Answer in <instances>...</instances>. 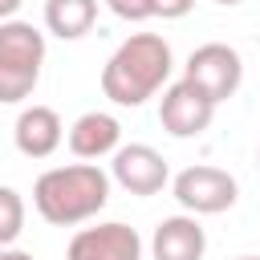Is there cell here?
I'll return each mask as SVG.
<instances>
[{
	"instance_id": "cell-4",
	"label": "cell",
	"mask_w": 260,
	"mask_h": 260,
	"mask_svg": "<svg viewBox=\"0 0 260 260\" xmlns=\"http://www.w3.org/2000/svg\"><path fill=\"white\" fill-rule=\"evenodd\" d=\"M171 195L179 199V207L187 215H219L228 207H236L240 199V183L211 162H195L187 171H179L171 179Z\"/></svg>"
},
{
	"instance_id": "cell-13",
	"label": "cell",
	"mask_w": 260,
	"mask_h": 260,
	"mask_svg": "<svg viewBox=\"0 0 260 260\" xmlns=\"http://www.w3.org/2000/svg\"><path fill=\"white\" fill-rule=\"evenodd\" d=\"M24 232V199L20 191L0 183V248H12Z\"/></svg>"
},
{
	"instance_id": "cell-6",
	"label": "cell",
	"mask_w": 260,
	"mask_h": 260,
	"mask_svg": "<svg viewBox=\"0 0 260 260\" xmlns=\"http://www.w3.org/2000/svg\"><path fill=\"white\" fill-rule=\"evenodd\" d=\"M110 179L130 191V195H158L167 183H171V167L167 158L146 146V142H130V146H118L114 150V162H110Z\"/></svg>"
},
{
	"instance_id": "cell-10",
	"label": "cell",
	"mask_w": 260,
	"mask_h": 260,
	"mask_svg": "<svg viewBox=\"0 0 260 260\" xmlns=\"http://www.w3.org/2000/svg\"><path fill=\"white\" fill-rule=\"evenodd\" d=\"M65 138V126H61V114L53 106H24L16 114V126H12V142L24 158H49Z\"/></svg>"
},
{
	"instance_id": "cell-1",
	"label": "cell",
	"mask_w": 260,
	"mask_h": 260,
	"mask_svg": "<svg viewBox=\"0 0 260 260\" xmlns=\"http://www.w3.org/2000/svg\"><path fill=\"white\" fill-rule=\"evenodd\" d=\"M175 69V57H171V45L158 37V32H134L126 37L106 69H102V93L114 102V106H142L146 98H154L167 77Z\"/></svg>"
},
{
	"instance_id": "cell-17",
	"label": "cell",
	"mask_w": 260,
	"mask_h": 260,
	"mask_svg": "<svg viewBox=\"0 0 260 260\" xmlns=\"http://www.w3.org/2000/svg\"><path fill=\"white\" fill-rule=\"evenodd\" d=\"M0 260H32V256L20 252V248H0Z\"/></svg>"
},
{
	"instance_id": "cell-16",
	"label": "cell",
	"mask_w": 260,
	"mask_h": 260,
	"mask_svg": "<svg viewBox=\"0 0 260 260\" xmlns=\"http://www.w3.org/2000/svg\"><path fill=\"white\" fill-rule=\"evenodd\" d=\"M20 4H24V0H0V20H12V16L20 12Z\"/></svg>"
},
{
	"instance_id": "cell-12",
	"label": "cell",
	"mask_w": 260,
	"mask_h": 260,
	"mask_svg": "<svg viewBox=\"0 0 260 260\" xmlns=\"http://www.w3.org/2000/svg\"><path fill=\"white\" fill-rule=\"evenodd\" d=\"M98 0H45V28L61 41H77L93 28Z\"/></svg>"
},
{
	"instance_id": "cell-11",
	"label": "cell",
	"mask_w": 260,
	"mask_h": 260,
	"mask_svg": "<svg viewBox=\"0 0 260 260\" xmlns=\"http://www.w3.org/2000/svg\"><path fill=\"white\" fill-rule=\"evenodd\" d=\"M122 146V122L106 110H85L69 126V150L77 158H102Z\"/></svg>"
},
{
	"instance_id": "cell-19",
	"label": "cell",
	"mask_w": 260,
	"mask_h": 260,
	"mask_svg": "<svg viewBox=\"0 0 260 260\" xmlns=\"http://www.w3.org/2000/svg\"><path fill=\"white\" fill-rule=\"evenodd\" d=\"M236 260H260V256H236Z\"/></svg>"
},
{
	"instance_id": "cell-8",
	"label": "cell",
	"mask_w": 260,
	"mask_h": 260,
	"mask_svg": "<svg viewBox=\"0 0 260 260\" xmlns=\"http://www.w3.org/2000/svg\"><path fill=\"white\" fill-rule=\"evenodd\" d=\"M65 260H142V236L118 219L93 223L69 240Z\"/></svg>"
},
{
	"instance_id": "cell-20",
	"label": "cell",
	"mask_w": 260,
	"mask_h": 260,
	"mask_svg": "<svg viewBox=\"0 0 260 260\" xmlns=\"http://www.w3.org/2000/svg\"><path fill=\"white\" fill-rule=\"evenodd\" d=\"M256 167H260V150H256Z\"/></svg>"
},
{
	"instance_id": "cell-14",
	"label": "cell",
	"mask_w": 260,
	"mask_h": 260,
	"mask_svg": "<svg viewBox=\"0 0 260 260\" xmlns=\"http://www.w3.org/2000/svg\"><path fill=\"white\" fill-rule=\"evenodd\" d=\"M106 8H110L118 20H130V24L150 20V0H106Z\"/></svg>"
},
{
	"instance_id": "cell-7",
	"label": "cell",
	"mask_w": 260,
	"mask_h": 260,
	"mask_svg": "<svg viewBox=\"0 0 260 260\" xmlns=\"http://www.w3.org/2000/svg\"><path fill=\"white\" fill-rule=\"evenodd\" d=\"M211 118H215V106H211L187 77H179L175 85L162 89L158 122H162V130H167L171 138H195V134H203V130L211 126Z\"/></svg>"
},
{
	"instance_id": "cell-15",
	"label": "cell",
	"mask_w": 260,
	"mask_h": 260,
	"mask_svg": "<svg viewBox=\"0 0 260 260\" xmlns=\"http://www.w3.org/2000/svg\"><path fill=\"white\" fill-rule=\"evenodd\" d=\"M195 8V0H150V16H162V20H179Z\"/></svg>"
},
{
	"instance_id": "cell-3",
	"label": "cell",
	"mask_w": 260,
	"mask_h": 260,
	"mask_svg": "<svg viewBox=\"0 0 260 260\" xmlns=\"http://www.w3.org/2000/svg\"><path fill=\"white\" fill-rule=\"evenodd\" d=\"M45 65V32L32 20H0V102L16 106L24 102Z\"/></svg>"
},
{
	"instance_id": "cell-2",
	"label": "cell",
	"mask_w": 260,
	"mask_h": 260,
	"mask_svg": "<svg viewBox=\"0 0 260 260\" xmlns=\"http://www.w3.org/2000/svg\"><path fill=\"white\" fill-rule=\"evenodd\" d=\"M110 203V175L98 162H69L49 167L32 183V207L53 228H73L93 219Z\"/></svg>"
},
{
	"instance_id": "cell-18",
	"label": "cell",
	"mask_w": 260,
	"mask_h": 260,
	"mask_svg": "<svg viewBox=\"0 0 260 260\" xmlns=\"http://www.w3.org/2000/svg\"><path fill=\"white\" fill-rule=\"evenodd\" d=\"M215 4H223V8H232V4H240V0H215Z\"/></svg>"
},
{
	"instance_id": "cell-9",
	"label": "cell",
	"mask_w": 260,
	"mask_h": 260,
	"mask_svg": "<svg viewBox=\"0 0 260 260\" xmlns=\"http://www.w3.org/2000/svg\"><path fill=\"white\" fill-rule=\"evenodd\" d=\"M207 252V232L199 223V215H167L158 219L154 236H150V256L154 260H203Z\"/></svg>"
},
{
	"instance_id": "cell-5",
	"label": "cell",
	"mask_w": 260,
	"mask_h": 260,
	"mask_svg": "<svg viewBox=\"0 0 260 260\" xmlns=\"http://www.w3.org/2000/svg\"><path fill=\"white\" fill-rule=\"evenodd\" d=\"M183 77H187L211 106H219V102H228V98L240 89V81H244V61H240V53H236L232 45L207 41V45H199V49L187 57Z\"/></svg>"
}]
</instances>
